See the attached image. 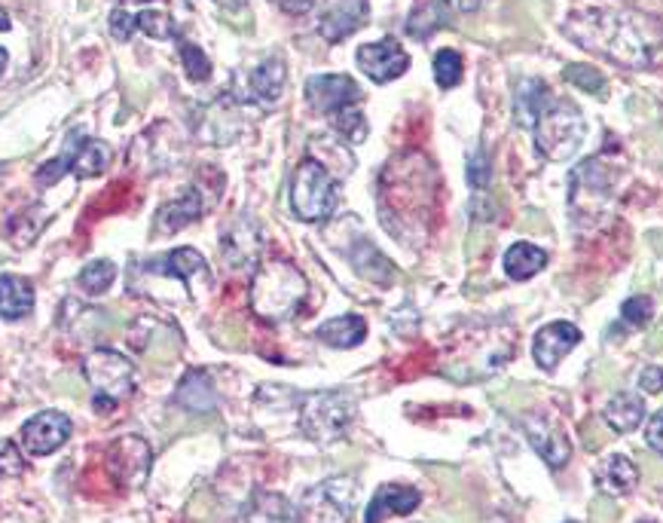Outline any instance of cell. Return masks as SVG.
<instances>
[{"instance_id": "obj_1", "label": "cell", "mask_w": 663, "mask_h": 523, "mask_svg": "<svg viewBox=\"0 0 663 523\" xmlns=\"http://www.w3.org/2000/svg\"><path fill=\"white\" fill-rule=\"evenodd\" d=\"M566 34L578 40L584 50H593L624 64V68H649L657 52V31L645 16L614 7H587L569 16Z\"/></svg>"}, {"instance_id": "obj_2", "label": "cell", "mask_w": 663, "mask_h": 523, "mask_svg": "<svg viewBox=\"0 0 663 523\" xmlns=\"http://www.w3.org/2000/svg\"><path fill=\"white\" fill-rule=\"evenodd\" d=\"M307 294L309 281L300 269L288 260H267L251 279V309L260 319L288 321L307 304Z\"/></svg>"}, {"instance_id": "obj_3", "label": "cell", "mask_w": 663, "mask_h": 523, "mask_svg": "<svg viewBox=\"0 0 663 523\" xmlns=\"http://www.w3.org/2000/svg\"><path fill=\"white\" fill-rule=\"evenodd\" d=\"M340 205V184L333 178V172L315 156L300 160V166L293 168L291 178V208L293 215L307 224H319L336 212Z\"/></svg>"}, {"instance_id": "obj_4", "label": "cell", "mask_w": 663, "mask_h": 523, "mask_svg": "<svg viewBox=\"0 0 663 523\" xmlns=\"http://www.w3.org/2000/svg\"><path fill=\"white\" fill-rule=\"evenodd\" d=\"M83 373L92 386V408L114 410L135 396V365L126 356H120L116 349H95L86 361H83Z\"/></svg>"}, {"instance_id": "obj_5", "label": "cell", "mask_w": 663, "mask_h": 523, "mask_svg": "<svg viewBox=\"0 0 663 523\" xmlns=\"http://www.w3.org/2000/svg\"><path fill=\"white\" fill-rule=\"evenodd\" d=\"M532 129H536L538 154L553 163H566L569 156L578 154L584 141V116L566 99H550Z\"/></svg>"}, {"instance_id": "obj_6", "label": "cell", "mask_w": 663, "mask_h": 523, "mask_svg": "<svg viewBox=\"0 0 663 523\" xmlns=\"http://www.w3.org/2000/svg\"><path fill=\"white\" fill-rule=\"evenodd\" d=\"M355 396H349L343 389L315 392L300 408V429L315 444H333L349 432V425L355 420Z\"/></svg>"}, {"instance_id": "obj_7", "label": "cell", "mask_w": 663, "mask_h": 523, "mask_svg": "<svg viewBox=\"0 0 663 523\" xmlns=\"http://www.w3.org/2000/svg\"><path fill=\"white\" fill-rule=\"evenodd\" d=\"M614 172L602 160H584L581 166L572 168L569 175V205H572L574 224L578 227H593L600 217H605V208L612 203Z\"/></svg>"}, {"instance_id": "obj_8", "label": "cell", "mask_w": 663, "mask_h": 523, "mask_svg": "<svg viewBox=\"0 0 663 523\" xmlns=\"http://www.w3.org/2000/svg\"><path fill=\"white\" fill-rule=\"evenodd\" d=\"M111 163V147L99 139H90L83 132H71L64 139L62 154L43 163L38 168V184L40 187H52L55 181H62L64 175H77V178H95L102 175L104 168Z\"/></svg>"}, {"instance_id": "obj_9", "label": "cell", "mask_w": 663, "mask_h": 523, "mask_svg": "<svg viewBox=\"0 0 663 523\" xmlns=\"http://www.w3.org/2000/svg\"><path fill=\"white\" fill-rule=\"evenodd\" d=\"M355 502L358 484L352 478H328L303 493L297 517L300 523H349Z\"/></svg>"}, {"instance_id": "obj_10", "label": "cell", "mask_w": 663, "mask_h": 523, "mask_svg": "<svg viewBox=\"0 0 663 523\" xmlns=\"http://www.w3.org/2000/svg\"><path fill=\"white\" fill-rule=\"evenodd\" d=\"M364 99V92L349 74H315L307 80V102L324 116H336L358 107Z\"/></svg>"}, {"instance_id": "obj_11", "label": "cell", "mask_w": 663, "mask_h": 523, "mask_svg": "<svg viewBox=\"0 0 663 523\" xmlns=\"http://www.w3.org/2000/svg\"><path fill=\"white\" fill-rule=\"evenodd\" d=\"M151 444L141 434H123L120 441L111 444L107 450V465L120 484L141 486L151 474Z\"/></svg>"}, {"instance_id": "obj_12", "label": "cell", "mask_w": 663, "mask_h": 523, "mask_svg": "<svg viewBox=\"0 0 663 523\" xmlns=\"http://www.w3.org/2000/svg\"><path fill=\"white\" fill-rule=\"evenodd\" d=\"M358 68L373 80V83H392L410 68L407 50L397 43L395 38L376 40V43H364L358 50Z\"/></svg>"}, {"instance_id": "obj_13", "label": "cell", "mask_w": 663, "mask_h": 523, "mask_svg": "<svg viewBox=\"0 0 663 523\" xmlns=\"http://www.w3.org/2000/svg\"><path fill=\"white\" fill-rule=\"evenodd\" d=\"M71 438V417L62 410H43L22 425V447L31 457H50Z\"/></svg>"}, {"instance_id": "obj_14", "label": "cell", "mask_w": 663, "mask_h": 523, "mask_svg": "<svg viewBox=\"0 0 663 523\" xmlns=\"http://www.w3.org/2000/svg\"><path fill=\"white\" fill-rule=\"evenodd\" d=\"M371 3L367 0H324L319 19V34L328 43H340L367 22Z\"/></svg>"}, {"instance_id": "obj_15", "label": "cell", "mask_w": 663, "mask_h": 523, "mask_svg": "<svg viewBox=\"0 0 663 523\" xmlns=\"http://www.w3.org/2000/svg\"><path fill=\"white\" fill-rule=\"evenodd\" d=\"M520 422H524L529 444L536 447V453L548 462L550 469H562V465L569 462L572 444H569V438L562 434L560 425H553V422H550L548 417H541V413H526Z\"/></svg>"}, {"instance_id": "obj_16", "label": "cell", "mask_w": 663, "mask_h": 523, "mask_svg": "<svg viewBox=\"0 0 663 523\" xmlns=\"http://www.w3.org/2000/svg\"><path fill=\"white\" fill-rule=\"evenodd\" d=\"M578 343H581V331L574 325H569V321H550V325H545L536 334L532 356H536L541 370H557L562 356H569Z\"/></svg>"}, {"instance_id": "obj_17", "label": "cell", "mask_w": 663, "mask_h": 523, "mask_svg": "<svg viewBox=\"0 0 663 523\" xmlns=\"http://www.w3.org/2000/svg\"><path fill=\"white\" fill-rule=\"evenodd\" d=\"M422 493L416 486L407 484H383L373 496L371 509L364 514V523H383L389 517H401V514H410V511L419 509Z\"/></svg>"}, {"instance_id": "obj_18", "label": "cell", "mask_w": 663, "mask_h": 523, "mask_svg": "<svg viewBox=\"0 0 663 523\" xmlns=\"http://www.w3.org/2000/svg\"><path fill=\"white\" fill-rule=\"evenodd\" d=\"M224 257L230 260V267L242 269L251 267L260 257V227L255 221H236L230 230L224 233Z\"/></svg>"}, {"instance_id": "obj_19", "label": "cell", "mask_w": 663, "mask_h": 523, "mask_svg": "<svg viewBox=\"0 0 663 523\" xmlns=\"http://www.w3.org/2000/svg\"><path fill=\"white\" fill-rule=\"evenodd\" d=\"M151 273H159V276H175V279L187 281L193 291V279L196 276H203L205 281L211 279V273H208V264H205V257L196 252V248H175L168 257H159L154 264H147Z\"/></svg>"}, {"instance_id": "obj_20", "label": "cell", "mask_w": 663, "mask_h": 523, "mask_svg": "<svg viewBox=\"0 0 663 523\" xmlns=\"http://www.w3.org/2000/svg\"><path fill=\"white\" fill-rule=\"evenodd\" d=\"M199 215H203V196L190 187L187 193H180L178 199H172V203L159 208V215H156V236H166V233L172 236V233L184 230Z\"/></svg>"}, {"instance_id": "obj_21", "label": "cell", "mask_w": 663, "mask_h": 523, "mask_svg": "<svg viewBox=\"0 0 663 523\" xmlns=\"http://www.w3.org/2000/svg\"><path fill=\"white\" fill-rule=\"evenodd\" d=\"M34 309V288L31 281L13 273L0 276V319L19 321L25 319L28 312Z\"/></svg>"}, {"instance_id": "obj_22", "label": "cell", "mask_w": 663, "mask_h": 523, "mask_svg": "<svg viewBox=\"0 0 663 523\" xmlns=\"http://www.w3.org/2000/svg\"><path fill=\"white\" fill-rule=\"evenodd\" d=\"M245 523H300L297 509L281 493L260 490L245 509Z\"/></svg>"}, {"instance_id": "obj_23", "label": "cell", "mask_w": 663, "mask_h": 523, "mask_svg": "<svg viewBox=\"0 0 663 523\" xmlns=\"http://www.w3.org/2000/svg\"><path fill=\"white\" fill-rule=\"evenodd\" d=\"M321 343L333 346V349H352V346L364 343L367 337V321L349 312V316H336V319L324 321L319 331H315Z\"/></svg>"}, {"instance_id": "obj_24", "label": "cell", "mask_w": 663, "mask_h": 523, "mask_svg": "<svg viewBox=\"0 0 663 523\" xmlns=\"http://www.w3.org/2000/svg\"><path fill=\"white\" fill-rule=\"evenodd\" d=\"M248 83H251V95L257 102L276 104L281 99V92H284V83H288V68H284L281 59H267V62L257 64L251 71Z\"/></svg>"}, {"instance_id": "obj_25", "label": "cell", "mask_w": 663, "mask_h": 523, "mask_svg": "<svg viewBox=\"0 0 663 523\" xmlns=\"http://www.w3.org/2000/svg\"><path fill=\"white\" fill-rule=\"evenodd\" d=\"M605 422L612 425L614 432H636L642 420H645V401L636 392H618V396L605 404Z\"/></svg>"}, {"instance_id": "obj_26", "label": "cell", "mask_w": 663, "mask_h": 523, "mask_svg": "<svg viewBox=\"0 0 663 523\" xmlns=\"http://www.w3.org/2000/svg\"><path fill=\"white\" fill-rule=\"evenodd\" d=\"M550 104V90L545 80H524L520 90H517V99H514V114H517V123L520 126H536V120L541 116V111Z\"/></svg>"}, {"instance_id": "obj_27", "label": "cell", "mask_w": 663, "mask_h": 523, "mask_svg": "<svg viewBox=\"0 0 663 523\" xmlns=\"http://www.w3.org/2000/svg\"><path fill=\"white\" fill-rule=\"evenodd\" d=\"M178 404H184V408L193 410V413H208V410L217 408L215 386H211V380H208V373H203V370H190V373L180 380Z\"/></svg>"}, {"instance_id": "obj_28", "label": "cell", "mask_w": 663, "mask_h": 523, "mask_svg": "<svg viewBox=\"0 0 663 523\" xmlns=\"http://www.w3.org/2000/svg\"><path fill=\"white\" fill-rule=\"evenodd\" d=\"M545 264H548V255L529 243L510 245L508 255H505V273H508L514 281L532 279V276H538V273L545 269Z\"/></svg>"}, {"instance_id": "obj_29", "label": "cell", "mask_w": 663, "mask_h": 523, "mask_svg": "<svg viewBox=\"0 0 663 523\" xmlns=\"http://www.w3.org/2000/svg\"><path fill=\"white\" fill-rule=\"evenodd\" d=\"M352 264H355V269L364 276V279L376 281V285H389L392 281V276H395V269H392V264L385 260L376 248H373L367 239H361V243L355 245V252H352Z\"/></svg>"}, {"instance_id": "obj_30", "label": "cell", "mask_w": 663, "mask_h": 523, "mask_svg": "<svg viewBox=\"0 0 663 523\" xmlns=\"http://www.w3.org/2000/svg\"><path fill=\"white\" fill-rule=\"evenodd\" d=\"M602 486L609 490V493H618V496H624V493H633V486L639 484V469L633 462L626 460V457H609L605 465H602L600 472Z\"/></svg>"}, {"instance_id": "obj_31", "label": "cell", "mask_w": 663, "mask_h": 523, "mask_svg": "<svg viewBox=\"0 0 663 523\" xmlns=\"http://www.w3.org/2000/svg\"><path fill=\"white\" fill-rule=\"evenodd\" d=\"M116 279V267L111 260H92L86 267L80 269L77 285L86 294H104Z\"/></svg>"}, {"instance_id": "obj_32", "label": "cell", "mask_w": 663, "mask_h": 523, "mask_svg": "<svg viewBox=\"0 0 663 523\" xmlns=\"http://www.w3.org/2000/svg\"><path fill=\"white\" fill-rule=\"evenodd\" d=\"M135 31H144L147 38L156 40L178 38V28L172 22V16L163 13V10H141V13L135 16Z\"/></svg>"}, {"instance_id": "obj_33", "label": "cell", "mask_w": 663, "mask_h": 523, "mask_svg": "<svg viewBox=\"0 0 663 523\" xmlns=\"http://www.w3.org/2000/svg\"><path fill=\"white\" fill-rule=\"evenodd\" d=\"M434 80L441 90H453L462 83V55L456 50H441L434 55Z\"/></svg>"}, {"instance_id": "obj_34", "label": "cell", "mask_w": 663, "mask_h": 523, "mask_svg": "<svg viewBox=\"0 0 663 523\" xmlns=\"http://www.w3.org/2000/svg\"><path fill=\"white\" fill-rule=\"evenodd\" d=\"M180 43V59H184V68H187V78L193 83H205V80L211 78V62H208V55H205L196 43L190 40H178Z\"/></svg>"}, {"instance_id": "obj_35", "label": "cell", "mask_w": 663, "mask_h": 523, "mask_svg": "<svg viewBox=\"0 0 663 523\" xmlns=\"http://www.w3.org/2000/svg\"><path fill=\"white\" fill-rule=\"evenodd\" d=\"M562 78L569 80L572 86H578V90H584V92H590V95H600V99H605V78H602L600 71L587 68V64H569Z\"/></svg>"}, {"instance_id": "obj_36", "label": "cell", "mask_w": 663, "mask_h": 523, "mask_svg": "<svg viewBox=\"0 0 663 523\" xmlns=\"http://www.w3.org/2000/svg\"><path fill=\"white\" fill-rule=\"evenodd\" d=\"M331 123L349 144H361V141L367 139V120H364V114L358 107H349L343 114H336Z\"/></svg>"}, {"instance_id": "obj_37", "label": "cell", "mask_w": 663, "mask_h": 523, "mask_svg": "<svg viewBox=\"0 0 663 523\" xmlns=\"http://www.w3.org/2000/svg\"><path fill=\"white\" fill-rule=\"evenodd\" d=\"M651 316H654V304H651V297H645V294L630 297L624 309H621V319H624L626 328H642V325H649Z\"/></svg>"}, {"instance_id": "obj_38", "label": "cell", "mask_w": 663, "mask_h": 523, "mask_svg": "<svg viewBox=\"0 0 663 523\" xmlns=\"http://www.w3.org/2000/svg\"><path fill=\"white\" fill-rule=\"evenodd\" d=\"M489 175H493V168H489V156H486V151H477V154L472 156V166H468V181H472V187L486 191V187H489Z\"/></svg>"}, {"instance_id": "obj_39", "label": "cell", "mask_w": 663, "mask_h": 523, "mask_svg": "<svg viewBox=\"0 0 663 523\" xmlns=\"http://www.w3.org/2000/svg\"><path fill=\"white\" fill-rule=\"evenodd\" d=\"M111 34H114V40H120V43L132 40V34H135V16H128L123 7L114 10V13H111Z\"/></svg>"}, {"instance_id": "obj_40", "label": "cell", "mask_w": 663, "mask_h": 523, "mask_svg": "<svg viewBox=\"0 0 663 523\" xmlns=\"http://www.w3.org/2000/svg\"><path fill=\"white\" fill-rule=\"evenodd\" d=\"M639 389H642L645 396H657V392H663V368L651 365V368L642 370V373H639Z\"/></svg>"}, {"instance_id": "obj_41", "label": "cell", "mask_w": 663, "mask_h": 523, "mask_svg": "<svg viewBox=\"0 0 663 523\" xmlns=\"http://www.w3.org/2000/svg\"><path fill=\"white\" fill-rule=\"evenodd\" d=\"M645 441H649L651 450H657L663 457V410H657L649 420V429H645Z\"/></svg>"}, {"instance_id": "obj_42", "label": "cell", "mask_w": 663, "mask_h": 523, "mask_svg": "<svg viewBox=\"0 0 663 523\" xmlns=\"http://www.w3.org/2000/svg\"><path fill=\"white\" fill-rule=\"evenodd\" d=\"M276 3H279L284 13L303 16V13H309V10H312V3H315V0H276Z\"/></svg>"}, {"instance_id": "obj_43", "label": "cell", "mask_w": 663, "mask_h": 523, "mask_svg": "<svg viewBox=\"0 0 663 523\" xmlns=\"http://www.w3.org/2000/svg\"><path fill=\"white\" fill-rule=\"evenodd\" d=\"M614 514H618V511L612 509V502H609V499L605 496L597 499V509H593V517H597V523H609Z\"/></svg>"}, {"instance_id": "obj_44", "label": "cell", "mask_w": 663, "mask_h": 523, "mask_svg": "<svg viewBox=\"0 0 663 523\" xmlns=\"http://www.w3.org/2000/svg\"><path fill=\"white\" fill-rule=\"evenodd\" d=\"M526 227H532V230H548V224H545V221H538V212H529Z\"/></svg>"}, {"instance_id": "obj_45", "label": "cell", "mask_w": 663, "mask_h": 523, "mask_svg": "<svg viewBox=\"0 0 663 523\" xmlns=\"http://www.w3.org/2000/svg\"><path fill=\"white\" fill-rule=\"evenodd\" d=\"M480 3L484 0H459V10L462 13H474V10H480Z\"/></svg>"}, {"instance_id": "obj_46", "label": "cell", "mask_w": 663, "mask_h": 523, "mask_svg": "<svg viewBox=\"0 0 663 523\" xmlns=\"http://www.w3.org/2000/svg\"><path fill=\"white\" fill-rule=\"evenodd\" d=\"M649 243L654 245V252H657V255L663 257V233H661V230H657V233H651V236H649Z\"/></svg>"}, {"instance_id": "obj_47", "label": "cell", "mask_w": 663, "mask_h": 523, "mask_svg": "<svg viewBox=\"0 0 663 523\" xmlns=\"http://www.w3.org/2000/svg\"><path fill=\"white\" fill-rule=\"evenodd\" d=\"M661 346H663V325H661V328H657V331H654V340H649L651 352H657Z\"/></svg>"}, {"instance_id": "obj_48", "label": "cell", "mask_w": 663, "mask_h": 523, "mask_svg": "<svg viewBox=\"0 0 663 523\" xmlns=\"http://www.w3.org/2000/svg\"><path fill=\"white\" fill-rule=\"evenodd\" d=\"M13 28V22H10V16L0 10V31H10Z\"/></svg>"}, {"instance_id": "obj_49", "label": "cell", "mask_w": 663, "mask_h": 523, "mask_svg": "<svg viewBox=\"0 0 663 523\" xmlns=\"http://www.w3.org/2000/svg\"><path fill=\"white\" fill-rule=\"evenodd\" d=\"M7 62H10V55H7V50L0 47V78H3V71H7Z\"/></svg>"}]
</instances>
